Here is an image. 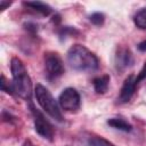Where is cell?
<instances>
[{
  "instance_id": "obj_1",
  "label": "cell",
  "mask_w": 146,
  "mask_h": 146,
  "mask_svg": "<svg viewBox=\"0 0 146 146\" xmlns=\"http://www.w3.org/2000/svg\"><path fill=\"white\" fill-rule=\"evenodd\" d=\"M10 71L13 76V90L14 94L19 97L31 100L32 95V81L26 71L25 65L18 57H13L10 60Z\"/></svg>"
},
{
  "instance_id": "obj_2",
  "label": "cell",
  "mask_w": 146,
  "mask_h": 146,
  "mask_svg": "<svg viewBox=\"0 0 146 146\" xmlns=\"http://www.w3.org/2000/svg\"><path fill=\"white\" fill-rule=\"evenodd\" d=\"M67 62L72 68L83 72L96 71L99 66L97 56L82 44H74L68 49Z\"/></svg>"
},
{
  "instance_id": "obj_3",
  "label": "cell",
  "mask_w": 146,
  "mask_h": 146,
  "mask_svg": "<svg viewBox=\"0 0 146 146\" xmlns=\"http://www.w3.org/2000/svg\"><path fill=\"white\" fill-rule=\"evenodd\" d=\"M34 95L38 104L49 116H51L58 122L63 121V115H62V111L58 102H56L51 92L44 86H42L41 83H38L34 88Z\"/></svg>"
},
{
  "instance_id": "obj_4",
  "label": "cell",
  "mask_w": 146,
  "mask_h": 146,
  "mask_svg": "<svg viewBox=\"0 0 146 146\" xmlns=\"http://www.w3.org/2000/svg\"><path fill=\"white\" fill-rule=\"evenodd\" d=\"M30 110L31 113L33 115V121H34V129L36 131L38 135H40L42 138L48 139V140H52L54 137V129L52 125L50 124V122L44 117V115L36 110L32 103H30Z\"/></svg>"
},
{
  "instance_id": "obj_5",
  "label": "cell",
  "mask_w": 146,
  "mask_h": 146,
  "mask_svg": "<svg viewBox=\"0 0 146 146\" xmlns=\"http://www.w3.org/2000/svg\"><path fill=\"white\" fill-rule=\"evenodd\" d=\"M44 70L46 75L49 80H55L63 75L64 64L60 56L57 52L44 54Z\"/></svg>"
},
{
  "instance_id": "obj_6",
  "label": "cell",
  "mask_w": 146,
  "mask_h": 146,
  "mask_svg": "<svg viewBox=\"0 0 146 146\" xmlns=\"http://www.w3.org/2000/svg\"><path fill=\"white\" fill-rule=\"evenodd\" d=\"M80 103H81V98L79 92L76 91V89L71 87L64 89L58 97V104L60 108L66 112L78 111L80 107Z\"/></svg>"
},
{
  "instance_id": "obj_7",
  "label": "cell",
  "mask_w": 146,
  "mask_h": 146,
  "mask_svg": "<svg viewBox=\"0 0 146 146\" xmlns=\"http://www.w3.org/2000/svg\"><path fill=\"white\" fill-rule=\"evenodd\" d=\"M138 86L137 79L133 74H130L123 82V86L121 88L120 95H119V102L120 103H127L131 99L136 91V87Z\"/></svg>"
},
{
  "instance_id": "obj_8",
  "label": "cell",
  "mask_w": 146,
  "mask_h": 146,
  "mask_svg": "<svg viewBox=\"0 0 146 146\" xmlns=\"http://www.w3.org/2000/svg\"><path fill=\"white\" fill-rule=\"evenodd\" d=\"M133 64V57L129 49L127 48H120L115 55V66L119 71H124L132 66Z\"/></svg>"
},
{
  "instance_id": "obj_9",
  "label": "cell",
  "mask_w": 146,
  "mask_h": 146,
  "mask_svg": "<svg viewBox=\"0 0 146 146\" xmlns=\"http://www.w3.org/2000/svg\"><path fill=\"white\" fill-rule=\"evenodd\" d=\"M23 5L39 14H41L42 16H49L52 13V9L49 5L41 2V1H25L23 2Z\"/></svg>"
},
{
  "instance_id": "obj_10",
  "label": "cell",
  "mask_w": 146,
  "mask_h": 146,
  "mask_svg": "<svg viewBox=\"0 0 146 146\" xmlns=\"http://www.w3.org/2000/svg\"><path fill=\"white\" fill-rule=\"evenodd\" d=\"M107 124L116 130H120V131H124V132H130L132 130V125L127 122L125 120L121 119V117H112V119H108L107 120Z\"/></svg>"
},
{
  "instance_id": "obj_11",
  "label": "cell",
  "mask_w": 146,
  "mask_h": 146,
  "mask_svg": "<svg viewBox=\"0 0 146 146\" xmlns=\"http://www.w3.org/2000/svg\"><path fill=\"white\" fill-rule=\"evenodd\" d=\"M92 84H94L95 91L97 94H105L107 91V88L110 84V75L105 74V75H102V76L94 79Z\"/></svg>"
},
{
  "instance_id": "obj_12",
  "label": "cell",
  "mask_w": 146,
  "mask_h": 146,
  "mask_svg": "<svg viewBox=\"0 0 146 146\" xmlns=\"http://www.w3.org/2000/svg\"><path fill=\"white\" fill-rule=\"evenodd\" d=\"M133 22L137 27L141 30H146V7L138 10L133 17Z\"/></svg>"
},
{
  "instance_id": "obj_13",
  "label": "cell",
  "mask_w": 146,
  "mask_h": 146,
  "mask_svg": "<svg viewBox=\"0 0 146 146\" xmlns=\"http://www.w3.org/2000/svg\"><path fill=\"white\" fill-rule=\"evenodd\" d=\"M88 145L89 146H115L111 141L102 138V137H90L88 139Z\"/></svg>"
},
{
  "instance_id": "obj_14",
  "label": "cell",
  "mask_w": 146,
  "mask_h": 146,
  "mask_svg": "<svg viewBox=\"0 0 146 146\" xmlns=\"http://www.w3.org/2000/svg\"><path fill=\"white\" fill-rule=\"evenodd\" d=\"M89 19H90V22H91L92 24L99 26V25H102V24L104 23V21H105V16H104L103 13L96 11V13H94V14H91V15L89 16Z\"/></svg>"
},
{
  "instance_id": "obj_15",
  "label": "cell",
  "mask_w": 146,
  "mask_h": 146,
  "mask_svg": "<svg viewBox=\"0 0 146 146\" xmlns=\"http://www.w3.org/2000/svg\"><path fill=\"white\" fill-rule=\"evenodd\" d=\"M1 90L2 91H6L8 94H14V90H13V86L11 84H7V81H6V78L5 75L2 74L1 75Z\"/></svg>"
},
{
  "instance_id": "obj_16",
  "label": "cell",
  "mask_w": 146,
  "mask_h": 146,
  "mask_svg": "<svg viewBox=\"0 0 146 146\" xmlns=\"http://www.w3.org/2000/svg\"><path fill=\"white\" fill-rule=\"evenodd\" d=\"M136 79H137V82L139 83L140 81H143L144 79H146V63L143 65V68L140 70V72L138 73V75L136 76Z\"/></svg>"
},
{
  "instance_id": "obj_17",
  "label": "cell",
  "mask_w": 146,
  "mask_h": 146,
  "mask_svg": "<svg viewBox=\"0 0 146 146\" xmlns=\"http://www.w3.org/2000/svg\"><path fill=\"white\" fill-rule=\"evenodd\" d=\"M138 49L140 51H146V39L144 41H141L139 44H138Z\"/></svg>"
},
{
  "instance_id": "obj_18",
  "label": "cell",
  "mask_w": 146,
  "mask_h": 146,
  "mask_svg": "<svg viewBox=\"0 0 146 146\" xmlns=\"http://www.w3.org/2000/svg\"><path fill=\"white\" fill-rule=\"evenodd\" d=\"M0 5H1V9H6V7H9L11 5V2H6V1H0Z\"/></svg>"
},
{
  "instance_id": "obj_19",
  "label": "cell",
  "mask_w": 146,
  "mask_h": 146,
  "mask_svg": "<svg viewBox=\"0 0 146 146\" xmlns=\"http://www.w3.org/2000/svg\"><path fill=\"white\" fill-rule=\"evenodd\" d=\"M22 146H35L33 143H32V140H30V139H26L24 143H23V145Z\"/></svg>"
}]
</instances>
